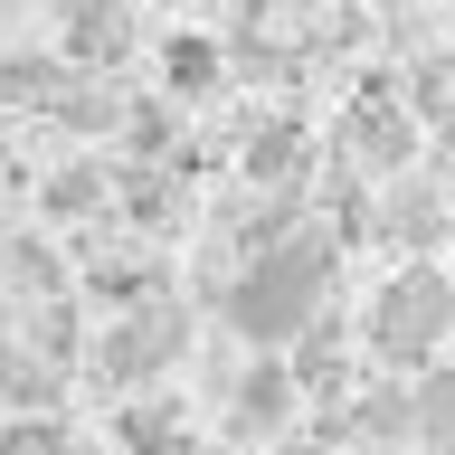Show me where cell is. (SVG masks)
<instances>
[{
  "label": "cell",
  "instance_id": "6da1fadb",
  "mask_svg": "<svg viewBox=\"0 0 455 455\" xmlns=\"http://www.w3.org/2000/svg\"><path fill=\"white\" fill-rule=\"evenodd\" d=\"M323 294H332V247L323 237H275L266 256H247L228 275V332L247 351H294L323 323Z\"/></svg>",
  "mask_w": 455,
  "mask_h": 455
},
{
  "label": "cell",
  "instance_id": "7a4b0ae2",
  "mask_svg": "<svg viewBox=\"0 0 455 455\" xmlns=\"http://www.w3.org/2000/svg\"><path fill=\"white\" fill-rule=\"evenodd\" d=\"M455 341V275L446 266H427V256H408V266H389V275L370 284V313H361V351L379 370H436V351Z\"/></svg>",
  "mask_w": 455,
  "mask_h": 455
},
{
  "label": "cell",
  "instance_id": "3957f363",
  "mask_svg": "<svg viewBox=\"0 0 455 455\" xmlns=\"http://www.w3.org/2000/svg\"><path fill=\"white\" fill-rule=\"evenodd\" d=\"M341 162L351 171H370V180H398V171H418V142H427V124H418V105L398 95V76H370L351 105H341Z\"/></svg>",
  "mask_w": 455,
  "mask_h": 455
},
{
  "label": "cell",
  "instance_id": "277c9868",
  "mask_svg": "<svg viewBox=\"0 0 455 455\" xmlns=\"http://www.w3.org/2000/svg\"><path fill=\"white\" fill-rule=\"evenodd\" d=\"M180 351H190V313L152 294V304L114 313V332L95 341V370H105L114 389H152V379H162V370L180 361Z\"/></svg>",
  "mask_w": 455,
  "mask_h": 455
},
{
  "label": "cell",
  "instance_id": "5b68a950",
  "mask_svg": "<svg viewBox=\"0 0 455 455\" xmlns=\"http://www.w3.org/2000/svg\"><path fill=\"white\" fill-rule=\"evenodd\" d=\"M332 436L341 446H370V455H408L418 446V389L408 379H361V389L341 398Z\"/></svg>",
  "mask_w": 455,
  "mask_h": 455
},
{
  "label": "cell",
  "instance_id": "8992f818",
  "mask_svg": "<svg viewBox=\"0 0 455 455\" xmlns=\"http://www.w3.org/2000/svg\"><path fill=\"white\" fill-rule=\"evenodd\" d=\"M294 408H304V389H294V370H284L275 351H256V361L228 379V436H237V446H256V436L294 427Z\"/></svg>",
  "mask_w": 455,
  "mask_h": 455
},
{
  "label": "cell",
  "instance_id": "52a82bcc",
  "mask_svg": "<svg viewBox=\"0 0 455 455\" xmlns=\"http://www.w3.org/2000/svg\"><path fill=\"white\" fill-rule=\"evenodd\" d=\"M67 67H85V76H114L124 57H133V10L124 0H67Z\"/></svg>",
  "mask_w": 455,
  "mask_h": 455
},
{
  "label": "cell",
  "instance_id": "ba28073f",
  "mask_svg": "<svg viewBox=\"0 0 455 455\" xmlns=\"http://www.w3.org/2000/svg\"><path fill=\"white\" fill-rule=\"evenodd\" d=\"M284 370H294V389H304V398L341 408V398H351V332H341L332 313H323V323L294 341V361H284Z\"/></svg>",
  "mask_w": 455,
  "mask_h": 455
},
{
  "label": "cell",
  "instance_id": "9c48e42d",
  "mask_svg": "<svg viewBox=\"0 0 455 455\" xmlns=\"http://www.w3.org/2000/svg\"><path fill=\"white\" fill-rule=\"evenodd\" d=\"M446 219H455V209L427 190L418 171L379 180V237H398V247H436V228H446Z\"/></svg>",
  "mask_w": 455,
  "mask_h": 455
},
{
  "label": "cell",
  "instance_id": "30bf717a",
  "mask_svg": "<svg viewBox=\"0 0 455 455\" xmlns=\"http://www.w3.org/2000/svg\"><path fill=\"white\" fill-rule=\"evenodd\" d=\"M67 57L57 48H20V57H0V105L10 114H57V95H67Z\"/></svg>",
  "mask_w": 455,
  "mask_h": 455
},
{
  "label": "cell",
  "instance_id": "8fae6325",
  "mask_svg": "<svg viewBox=\"0 0 455 455\" xmlns=\"http://www.w3.org/2000/svg\"><path fill=\"white\" fill-rule=\"evenodd\" d=\"M0 408H10V418H57V370L38 361L28 341L0 351Z\"/></svg>",
  "mask_w": 455,
  "mask_h": 455
},
{
  "label": "cell",
  "instance_id": "7c38bea8",
  "mask_svg": "<svg viewBox=\"0 0 455 455\" xmlns=\"http://www.w3.org/2000/svg\"><path fill=\"white\" fill-rule=\"evenodd\" d=\"M114 427H124V446H133V455H199V446H190V418H180V398H133Z\"/></svg>",
  "mask_w": 455,
  "mask_h": 455
},
{
  "label": "cell",
  "instance_id": "4fadbf2b",
  "mask_svg": "<svg viewBox=\"0 0 455 455\" xmlns=\"http://www.w3.org/2000/svg\"><path fill=\"white\" fill-rule=\"evenodd\" d=\"M124 114H133V105H124V85H114V76H85V67L67 76V95H57V124H67V133H114Z\"/></svg>",
  "mask_w": 455,
  "mask_h": 455
},
{
  "label": "cell",
  "instance_id": "5bb4252c",
  "mask_svg": "<svg viewBox=\"0 0 455 455\" xmlns=\"http://www.w3.org/2000/svg\"><path fill=\"white\" fill-rule=\"evenodd\" d=\"M219 76H228V57L209 48V38H171V48H162V85H171V95H209Z\"/></svg>",
  "mask_w": 455,
  "mask_h": 455
},
{
  "label": "cell",
  "instance_id": "9a60e30c",
  "mask_svg": "<svg viewBox=\"0 0 455 455\" xmlns=\"http://www.w3.org/2000/svg\"><path fill=\"white\" fill-rule=\"evenodd\" d=\"M304 152H313V142L294 133V124H275V133H256V142H247V162H237V171H247V180H266V190H284V180L304 171Z\"/></svg>",
  "mask_w": 455,
  "mask_h": 455
},
{
  "label": "cell",
  "instance_id": "2e32d148",
  "mask_svg": "<svg viewBox=\"0 0 455 455\" xmlns=\"http://www.w3.org/2000/svg\"><path fill=\"white\" fill-rule=\"evenodd\" d=\"M105 190H114L105 162H67V171L48 180V219H95V209H105Z\"/></svg>",
  "mask_w": 455,
  "mask_h": 455
},
{
  "label": "cell",
  "instance_id": "e0dca14e",
  "mask_svg": "<svg viewBox=\"0 0 455 455\" xmlns=\"http://www.w3.org/2000/svg\"><path fill=\"white\" fill-rule=\"evenodd\" d=\"M418 446H446L455 436V370H418Z\"/></svg>",
  "mask_w": 455,
  "mask_h": 455
},
{
  "label": "cell",
  "instance_id": "ac0fdd59",
  "mask_svg": "<svg viewBox=\"0 0 455 455\" xmlns=\"http://www.w3.org/2000/svg\"><path fill=\"white\" fill-rule=\"evenodd\" d=\"M0 455H76V446H67L57 418H10V427H0Z\"/></svg>",
  "mask_w": 455,
  "mask_h": 455
},
{
  "label": "cell",
  "instance_id": "d6986e66",
  "mask_svg": "<svg viewBox=\"0 0 455 455\" xmlns=\"http://www.w3.org/2000/svg\"><path fill=\"white\" fill-rule=\"evenodd\" d=\"M10 266H20V284H38V294L57 284V256L48 247H10Z\"/></svg>",
  "mask_w": 455,
  "mask_h": 455
},
{
  "label": "cell",
  "instance_id": "ffe728a7",
  "mask_svg": "<svg viewBox=\"0 0 455 455\" xmlns=\"http://www.w3.org/2000/svg\"><path fill=\"white\" fill-rule=\"evenodd\" d=\"M199 455H256V446H199Z\"/></svg>",
  "mask_w": 455,
  "mask_h": 455
},
{
  "label": "cell",
  "instance_id": "44dd1931",
  "mask_svg": "<svg viewBox=\"0 0 455 455\" xmlns=\"http://www.w3.org/2000/svg\"><path fill=\"white\" fill-rule=\"evenodd\" d=\"M162 10H190V0H162Z\"/></svg>",
  "mask_w": 455,
  "mask_h": 455
}]
</instances>
